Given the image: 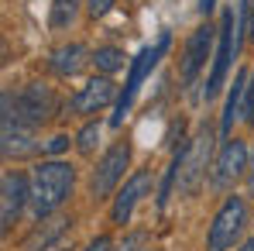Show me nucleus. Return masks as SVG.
<instances>
[{"label":"nucleus","mask_w":254,"mask_h":251,"mask_svg":"<svg viewBox=\"0 0 254 251\" xmlns=\"http://www.w3.org/2000/svg\"><path fill=\"white\" fill-rule=\"evenodd\" d=\"M76 189V166L65 159H42L31 168V217L45 220L55 217V210L62 207Z\"/></svg>","instance_id":"1"},{"label":"nucleus","mask_w":254,"mask_h":251,"mask_svg":"<svg viewBox=\"0 0 254 251\" xmlns=\"http://www.w3.org/2000/svg\"><path fill=\"white\" fill-rule=\"evenodd\" d=\"M172 48V31L169 28H162L158 35H155V42H148L134 59H130V69H127V80L121 86V96H117V103H114V114H110V127L117 131V127L124 124V117L130 114V107H134V100H137V93H141V86L148 83V76L158 69V62L169 55Z\"/></svg>","instance_id":"2"},{"label":"nucleus","mask_w":254,"mask_h":251,"mask_svg":"<svg viewBox=\"0 0 254 251\" xmlns=\"http://www.w3.org/2000/svg\"><path fill=\"white\" fill-rule=\"evenodd\" d=\"M0 110L3 114H14L21 124L38 131L45 121H52L62 110V100H59V93L48 83H28V86H21V89H3Z\"/></svg>","instance_id":"3"},{"label":"nucleus","mask_w":254,"mask_h":251,"mask_svg":"<svg viewBox=\"0 0 254 251\" xmlns=\"http://www.w3.org/2000/svg\"><path fill=\"white\" fill-rule=\"evenodd\" d=\"M241 21H244V7H227L223 17H220V28H216V52H213V66L206 86H203V100L210 103L213 96L227 86V76L234 69V59H237V31H241Z\"/></svg>","instance_id":"4"},{"label":"nucleus","mask_w":254,"mask_h":251,"mask_svg":"<svg viewBox=\"0 0 254 251\" xmlns=\"http://www.w3.org/2000/svg\"><path fill=\"white\" fill-rule=\"evenodd\" d=\"M213 168V127L199 124V131L182 145V168H179V196H192Z\"/></svg>","instance_id":"5"},{"label":"nucleus","mask_w":254,"mask_h":251,"mask_svg":"<svg viewBox=\"0 0 254 251\" xmlns=\"http://www.w3.org/2000/svg\"><path fill=\"white\" fill-rule=\"evenodd\" d=\"M248 227V200L230 193L220 210L213 213V224L206 227V251H230V248H241V234Z\"/></svg>","instance_id":"6"},{"label":"nucleus","mask_w":254,"mask_h":251,"mask_svg":"<svg viewBox=\"0 0 254 251\" xmlns=\"http://www.w3.org/2000/svg\"><path fill=\"white\" fill-rule=\"evenodd\" d=\"M127 166H130V141H117V145H110V148L96 159V166L89 168V179H86L89 196H93L96 203L117 196V189L127 182V179H124Z\"/></svg>","instance_id":"7"},{"label":"nucleus","mask_w":254,"mask_h":251,"mask_svg":"<svg viewBox=\"0 0 254 251\" xmlns=\"http://www.w3.org/2000/svg\"><path fill=\"white\" fill-rule=\"evenodd\" d=\"M251 172V159H248V145L234 134V138H223L216 159H213V168H210V186L213 189H234L244 175Z\"/></svg>","instance_id":"8"},{"label":"nucleus","mask_w":254,"mask_h":251,"mask_svg":"<svg viewBox=\"0 0 254 251\" xmlns=\"http://www.w3.org/2000/svg\"><path fill=\"white\" fill-rule=\"evenodd\" d=\"M213 42H216V28L210 21L192 28V35L186 38V48H182V59H179V83L182 86H196V80L203 76L206 62L213 59Z\"/></svg>","instance_id":"9"},{"label":"nucleus","mask_w":254,"mask_h":251,"mask_svg":"<svg viewBox=\"0 0 254 251\" xmlns=\"http://www.w3.org/2000/svg\"><path fill=\"white\" fill-rule=\"evenodd\" d=\"M24 207H31V175H24L21 168H7L0 182V231L3 234H10L21 224Z\"/></svg>","instance_id":"10"},{"label":"nucleus","mask_w":254,"mask_h":251,"mask_svg":"<svg viewBox=\"0 0 254 251\" xmlns=\"http://www.w3.org/2000/svg\"><path fill=\"white\" fill-rule=\"evenodd\" d=\"M117 96H121V89H117V83H114L110 76H93L89 83L79 86V89L65 100V114H69V117H93V114L114 107Z\"/></svg>","instance_id":"11"},{"label":"nucleus","mask_w":254,"mask_h":251,"mask_svg":"<svg viewBox=\"0 0 254 251\" xmlns=\"http://www.w3.org/2000/svg\"><path fill=\"white\" fill-rule=\"evenodd\" d=\"M151 193H155V172H151V168L130 172V179L117 189V196H114V203H110V224H114V227L130 224L137 203H141L144 196H151Z\"/></svg>","instance_id":"12"},{"label":"nucleus","mask_w":254,"mask_h":251,"mask_svg":"<svg viewBox=\"0 0 254 251\" xmlns=\"http://www.w3.org/2000/svg\"><path fill=\"white\" fill-rule=\"evenodd\" d=\"M0 152L3 159H28L35 152H42V141H38V131L28 124H21L14 114H3L0 110Z\"/></svg>","instance_id":"13"},{"label":"nucleus","mask_w":254,"mask_h":251,"mask_svg":"<svg viewBox=\"0 0 254 251\" xmlns=\"http://www.w3.org/2000/svg\"><path fill=\"white\" fill-rule=\"evenodd\" d=\"M86 66H93V52L79 42H69V45H59L52 55H48V69L59 76V80H72L79 76Z\"/></svg>","instance_id":"14"},{"label":"nucleus","mask_w":254,"mask_h":251,"mask_svg":"<svg viewBox=\"0 0 254 251\" xmlns=\"http://www.w3.org/2000/svg\"><path fill=\"white\" fill-rule=\"evenodd\" d=\"M69 227H72V217H45V220H38V224L31 227V234L21 241V251H45V248H52V245L65 241Z\"/></svg>","instance_id":"15"},{"label":"nucleus","mask_w":254,"mask_h":251,"mask_svg":"<svg viewBox=\"0 0 254 251\" xmlns=\"http://www.w3.org/2000/svg\"><path fill=\"white\" fill-rule=\"evenodd\" d=\"M244 100H248V73H237L230 93H227V103H223V114H220V134L223 138H234L230 131L237 121H244Z\"/></svg>","instance_id":"16"},{"label":"nucleus","mask_w":254,"mask_h":251,"mask_svg":"<svg viewBox=\"0 0 254 251\" xmlns=\"http://www.w3.org/2000/svg\"><path fill=\"white\" fill-rule=\"evenodd\" d=\"M124 62H127V55H124L121 45H96V48H93V66H96L100 76H114V73H121Z\"/></svg>","instance_id":"17"},{"label":"nucleus","mask_w":254,"mask_h":251,"mask_svg":"<svg viewBox=\"0 0 254 251\" xmlns=\"http://www.w3.org/2000/svg\"><path fill=\"white\" fill-rule=\"evenodd\" d=\"M76 10H79V0H55L48 24H52L55 31H62V28H69V24L76 21Z\"/></svg>","instance_id":"18"},{"label":"nucleus","mask_w":254,"mask_h":251,"mask_svg":"<svg viewBox=\"0 0 254 251\" xmlns=\"http://www.w3.org/2000/svg\"><path fill=\"white\" fill-rule=\"evenodd\" d=\"M100 131H103L100 121H86L83 124V131L76 134V152H79V155H93V152L100 148Z\"/></svg>","instance_id":"19"},{"label":"nucleus","mask_w":254,"mask_h":251,"mask_svg":"<svg viewBox=\"0 0 254 251\" xmlns=\"http://www.w3.org/2000/svg\"><path fill=\"white\" fill-rule=\"evenodd\" d=\"M148 241H151L148 231H127L124 241L114 245V251H144V248H148Z\"/></svg>","instance_id":"20"},{"label":"nucleus","mask_w":254,"mask_h":251,"mask_svg":"<svg viewBox=\"0 0 254 251\" xmlns=\"http://www.w3.org/2000/svg\"><path fill=\"white\" fill-rule=\"evenodd\" d=\"M114 7H117V0H86V17L89 21H103Z\"/></svg>","instance_id":"21"},{"label":"nucleus","mask_w":254,"mask_h":251,"mask_svg":"<svg viewBox=\"0 0 254 251\" xmlns=\"http://www.w3.org/2000/svg\"><path fill=\"white\" fill-rule=\"evenodd\" d=\"M69 145H72V138H69V134H55V138H48V141L42 145V155H48V159H59V155L69 148Z\"/></svg>","instance_id":"22"},{"label":"nucleus","mask_w":254,"mask_h":251,"mask_svg":"<svg viewBox=\"0 0 254 251\" xmlns=\"http://www.w3.org/2000/svg\"><path fill=\"white\" fill-rule=\"evenodd\" d=\"M244 124L254 127V69L248 76V100H244Z\"/></svg>","instance_id":"23"},{"label":"nucleus","mask_w":254,"mask_h":251,"mask_svg":"<svg viewBox=\"0 0 254 251\" xmlns=\"http://www.w3.org/2000/svg\"><path fill=\"white\" fill-rule=\"evenodd\" d=\"M83 251H114V241H110V234H96L93 241H86Z\"/></svg>","instance_id":"24"},{"label":"nucleus","mask_w":254,"mask_h":251,"mask_svg":"<svg viewBox=\"0 0 254 251\" xmlns=\"http://www.w3.org/2000/svg\"><path fill=\"white\" fill-rule=\"evenodd\" d=\"M244 7V24H248V42L254 45V0H241Z\"/></svg>","instance_id":"25"},{"label":"nucleus","mask_w":254,"mask_h":251,"mask_svg":"<svg viewBox=\"0 0 254 251\" xmlns=\"http://www.w3.org/2000/svg\"><path fill=\"white\" fill-rule=\"evenodd\" d=\"M196 7H199V14H203V17L210 21V14H213V10H216V0H199Z\"/></svg>","instance_id":"26"},{"label":"nucleus","mask_w":254,"mask_h":251,"mask_svg":"<svg viewBox=\"0 0 254 251\" xmlns=\"http://www.w3.org/2000/svg\"><path fill=\"white\" fill-rule=\"evenodd\" d=\"M248 196H254V155H251V172H248Z\"/></svg>","instance_id":"27"},{"label":"nucleus","mask_w":254,"mask_h":251,"mask_svg":"<svg viewBox=\"0 0 254 251\" xmlns=\"http://www.w3.org/2000/svg\"><path fill=\"white\" fill-rule=\"evenodd\" d=\"M237 251H254V234H251V238H248V241H244V245H241Z\"/></svg>","instance_id":"28"},{"label":"nucleus","mask_w":254,"mask_h":251,"mask_svg":"<svg viewBox=\"0 0 254 251\" xmlns=\"http://www.w3.org/2000/svg\"><path fill=\"white\" fill-rule=\"evenodd\" d=\"M45 251H69V245H65V241H59V245H52V248H45Z\"/></svg>","instance_id":"29"}]
</instances>
